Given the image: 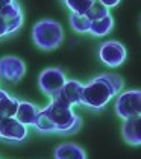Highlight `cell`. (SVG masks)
<instances>
[{
    "label": "cell",
    "mask_w": 141,
    "mask_h": 159,
    "mask_svg": "<svg viewBox=\"0 0 141 159\" xmlns=\"http://www.w3.org/2000/svg\"><path fill=\"white\" fill-rule=\"evenodd\" d=\"M34 127L43 134L74 135L82 127V118L71 106L52 98L46 108L40 111Z\"/></svg>",
    "instance_id": "cell-1"
},
{
    "label": "cell",
    "mask_w": 141,
    "mask_h": 159,
    "mask_svg": "<svg viewBox=\"0 0 141 159\" xmlns=\"http://www.w3.org/2000/svg\"><path fill=\"white\" fill-rule=\"evenodd\" d=\"M125 88V79L118 73H103L83 85L81 106L91 111H103L111 100Z\"/></svg>",
    "instance_id": "cell-2"
},
{
    "label": "cell",
    "mask_w": 141,
    "mask_h": 159,
    "mask_svg": "<svg viewBox=\"0 0 141 159\" xmlns=\"http://www.w3.org/2000/svg\"><path fill=\"white\" fill-rule=\"evenodd\" d=\"M32 41L38 49L46 52L58 49L64 43V27L52 18L41 20L32 27Z\"/></svg>",
    "instance_id": "cell-3"
},
{
    "label": "cell",
    "mask_w": 141,
    "mask_h": 159,
    "mask_svg": "<svg viewBox=\"0 0 141 159\" xmlns=\"http://www.w3.org/2000/svg\"><path fill=\"white\" fill-rule=\"evenodd\" d=\"M114 111L120 120L141 115V89H126L115 97Z\"/></svg>",
    "instance_id": "cell-4"
},
{
    "label": "cell",
    "mask_w": 141,
    "mask_h": 159,
    "mask_svg": "<svg viewBox=\"0 0 141 159\" xmlns=\"http://www.w3.org/2000/svg\"><path fill=\"white\" fill-rule=\"evenodd\" d=\"M97 56L103 65L109 68H118L128 59V50L125 47V44H121L120 41L109 39L99 46Z\"/></svg>",
    "instance_id": "cell-5"
},
{
    "label": "cell",
    "mask_w": 141,
    "mask_h": 159,
    "mask_svg": "<svg viewBox=\"0 0 141 159\" xmlns=\"http://www.w3.org/2000/svg\"><path fill=\"white\" fill-rule=\"evenodd\" d=\"M65 82H67L65 73L61 68H56V67L46 68L38 76V86H40L41 93L52 98L61 91V88L64 86Z\"/></svg>",
    "instance_id": "cell-6"
},
{
    "label": "cell",
    "mask_w": 141,
    "mask_h": 159,
    "mask_svg": "<svg viewBox=\"0 0 141 159\" xmlns=\"http://www.w3.org/2000/svg\"><path fill=\"white\" fill-rule=\"evenodd\" d=\"M26 74V64L17 56H3L0 58V80L18 84Z\"/></svg>",
    "instance_id": "cell-7"
},
{
    "label": "cell",
    "mask_w": 141,
    "mask_h": 159,
    "mask_svg": "<svg viewBox=\"0 0 141 159\" xmlns=\"http://www.w3.org/2000/svg\"><path fill=\"white\" fill-rule=\"evenodd\" d=\"M27 126L15 117H0V139L6 143H21L27 138Z\"/></svg>",
    "instance_id": "cell-8"
},
{
    "label": "cell",
    "mask_w": 141,
    "mask_h": 159,
    "mask_svg": "<svg viewBox=\"0 0 141 159\" xmlns=\"http://www.w3.org/2000/svg\"><path fill=\"white\" fill-rule=\"evenodd\" d=\"M82 91H83V84L76 80V79H67V82L61 88L58 94L53 98H56L59 102L68 105L71 108L79 106L81 105V98H82Z\"/></svg>",
    "instance_id": "cell-9"
},
{
    "label": "cell",
    "mask_w": 141,
    "mask_h": 159,
    "mask_svg": "<svg viewBox=\"0 0 141 159\" xmlns=\"http://www.w3.org/2000/svg\"><path fill=\"white\" fill-rule=\"evenodd\" d=\"M121 136H123V141L129 146H141V115L123 120Z\"/></svg>",
    "instance_id": "cell-10"
},
{
    "label": "cell",
    "mask_w": 141,
    "mask_h": 159,
    "mask_svg": "<svg viewBox=\"0 0 141 159\" xmlns=\"http://www.w3.org/2000/svg\"><path fill=\"white\" fill-rule=\"evenodd\" d=\"M55 159H88L87 152L82 146L74 143H62L56 146L53 152Z\"/></svg>",
    "instance_id": "cell-11"
},
{
    "label": "cell",
    "mask_w": 141,
    "mask_h": 159,
    "mask_svg": "<svg viewBox=\"0 0 141 159\" xmlns=\"http://www.w3.org/2000/svg\"><path fill=\"white\" fill-rule=\"evenodd\" d=\"M40 108L34 105L32 102H26V100H20L18 102V108L15 112V118L20 123H23L24 126H34L36 121V117L40 114Z\"/></svg>",
    "instance_id": "cell-12"
},
{
    "label": "cell",
    "mask_w": 141,
    "mask_h": 159,
    "mask_svg": "<svg viewBox=\"0 0 141 159\" xmlns=\"http://www.w3.org/2000/svg\"><path fill=\"white\" fill-rule=\"evenodd\" d=\"M114 29V17L111 15V12L106 14L105 17L91 20V26H90V35L96 38L106 37L112 32Z\"/></svg>",
    "instance_id": "cell-13"
},
{
    "label": "cell",
    "mask_w": 141,
    "mask_h": 159,
    "mask_svg": "<svg viewBox=\"0 0 141 159\" xmlns=\"http://www.w3.org/2000/svg\"><path fill=\"white\" fill-rule=\"evenodd\" d=\"M68 21H70V27L76 34H81V35L90 34L91 20L88 18L87 14H70Z\"/></svg>",
    "instance_id": "cell-14"
},
{
    "label": "cell",
    "mask_w": 141,
    "mask_h": 159,
    "mask_svg": "<svg viewBox=\"0 0 141 159\" xmlns=\"http://www.w3.org/2000/svg\"><path fill=\"white\" fill-rule=\"evenodd\" d=\"M18 102L20 100L17 97H12L11 94L3 96L0 100V117H15Z\"/></svg>",
    "instance_id": "cell-15"
},
{
    "label": "cell",
    "mask_w": 141,
    "mask_h": 159,
    "mask_svg": "<svg viewBox=\"0 0 141 159\" xmlns=\"http://www.w3.org/2000/svg\"><path fill=\"white\" fill-rule=\"evenodd\" d=\"M62 3L70 11V14H87L94 0H62Z\"/></svg>",
    "instance_id": "cell-16"
},
{
    "label": "cell",
    "mask_w": 141,
    "mask_h": 159,
    "mask_svg": "<svg viewBox=\"0 0 141 159\" xmlns=\"http://www.w3.org/2000/svg\"><path fill=\"white\" fill-rule=\"evenodd\" d=\"M106 14H109V9L105 8L103 5H100L97 0H94V3L91 5V8L87 11V15L90 20H96V18H100V17H105Z\"/></svg>",
    "instance_id": "cell-17"
},
{
    "label": "cell",
    "mask_w": 141,
    "mask_h": 159,
    "mask_svg": "<svg viewBox=\"0 0 141 159\" xmlns=\"http://www.w3.org/2000/svg\"><path fill=\"white\" fill-rule=\"evenodd\" d=\"M97 2L100 5H103L105 8H108V9H114L121 3V0H97Z\"/></svg>",
    "instance_id": "cell-18"
},
{
    "label": "cell",
    "mask_w": 141,
    "mask_h": 159,
    "mask_svg": "<svg viewBox=\"0 0 141 159\" xmlns=\"http://www.w3.org/2000/svg\"><path fill=\"white\" fill-rule=\"evenodd\" d=\"M8 37V32H6V26H5V21L2 20L0 17V38H5Z\"/></svg>",
    "instance_id": "cell-19"
},
{
    "label": "cell",
    "mask_w": 141,
    "mask_h": 159,
    "mask_svg": "<svg viewBox=\"0 0 141 159\" xmlns=\"http://www.w3.org/2000/svg\"><path fill=\"white\" fill-rule=\"evenodd\" d=\"M15 0H0V11L3 9V8H6L8 5H11V3H14Z\"/></svg>",
    "instance_id": "cell-20"
},
{
    "label": "cell",
    "mask_w": 141,
    "mask_h": 159,
    "mask_svg": "<svg viewBox=\"0 0 141 159\" xmlns=\"http://www.w3.org/2000/svg\"><path fill=\"white\" fill-rule=\"evenodd\" d=\"M138 26H140V30H141V17H140V21H138Z\"/></svg>",
    "instance_id": "cell-21"
}]
</instances>
